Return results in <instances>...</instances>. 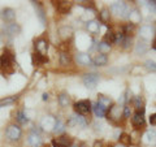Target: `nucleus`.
<instances>
[{
	"label": "nucleus",
	"instance_id": "1",
	"mask_svg": "<svg viewBox=\"0 0 156 147\" xmlns=\"http://www.w3.org/2000/svg\"><path fill=\"white\" fill-rule=\"evenodd\" d=\"M13 61H14V57H13V53L5 48L3 51L2 56H0V66L3 68L7 73H13Z\"/></svg>",
	"mask_w": 156,
	"mask_h": 147
},
{
	"label": "nucleus",
	"instance_id": "2",
	"mask_svg": "<svg viewBox=\"0 0 156 147\" xmlns=\"http://www.w3.org/2000/svg\"><path fill=\"white\" fill-rule=\"evenodd\" d=\"M91 109H92V104H91V102L87 99L78 100L74 103V111L77 115H81V116L87 115V113H90Z\"/></svg>",
	"mask_w": 156,
	"mask_h": 147
},
{
	"label": "nucleus",
	"instance_id": "3",
	"mask_svg": "<svg viewBox=\"0 0 156 147\" xmlns=\"http://www.w3.org/2000/svg\"><path fill=\"white\" fill-rule=\"evenodd\" d=\"M21 134H22V130L21 128H20L18 125H9L8 126V129L5 131V135H7V138L9 141H12V142H16L18 141L20 138H21Z\"/></svg>",
	"mask_w": 156,
	"mask_h": 147
},
{
	"label": "nucleus",
	"instance_id": "4",
	"mask_svg": "<svg viewBox=\"0 0 156 147\" xmlns=\"http://www.w3.org/2000/svg\"><path fill=\"white\" fill-rule=\"evenodd\" d=\"M73 145V138L70 135H60L52 139V146L53 147H72Z\"/></svg>",
	"mask_w": 156,
	"mask_h": 147
},
{
	"label": "nucleus",
	"instance_id": "5",
	"mask_svg": "<svg viewBox=\"0 0 156 147\" xmlns=\"http://www.w3.org/2000/svg\"><path fill=\"white\" fill-rule=\"evenodd\" d=\"M98 82H99V74H96V73H87L83 76V83L87 89H95Z\"/></svg>",
	"mask_w": 156,
	"mask_h": 147
},
{
	"label": "nucleus",
	"instance_id": "6",
	"mask_svg": "<svg viewBox=\"0 0 156 147\" xmlns=\"http://www.w3.org/2000/svg\"><path fill=\"white\" fill-rule=\"evenodd\" d=\"M34 47H35V52L37 53H41V55L44 56L47 53V51H48V42H47V39H44V38L35 39V42H34Z\"/></svg>",
	"mask_w": 156,
	"mask_h": 147
},
{
	"label": "nucleus",
	"instance_id": "7",
	"mask_svg": "<svg viewBox=\"0 0 156 147\" xmlns=\"http://www.w3.org/2000/svg\"><path fill=\"white\" fill-rule=\"evenodd\" d=\"M111 11L115 14H119V16L124 17V13L128 12V7H126V4L124 2H116L111 5Z\"/></svg>",
	"mask_w": 156,
	"mask_h": 147
},
{
	"label": "nucleus",
	"instance_id": "8",
	"mask_svg": "<svg viewBox=\"0 0 156 147\" xmlns=\"http://www.w3.org/2000/svg\"><path fill=\"white\" fill-rule=\"evenodd\" d=\"M107 116H108V120L112 122H117L120 120V116H121V109L119 106H112L111 108L107 112Z\"/></svg>",
	"mask_w": 156,
	"mask_h": 147
},
{
	"label": "nucleus",
	"instance_id": "9",
	"mask_svg": "<svg viewBox=\"0 0 156 147\" xmlns=\"http://www.w3.org/2000/svg\"><path fill=\"white\" fill-rule=\"evenodd\" d=\"M131 122H133V125L135 126L136 129H140L143 128L144 124H146V120H144V116L143 113H140V112H135L131 117Z\"/></svg>",
	"mask_w": 156,
	"mask_h": 147
},
{
	"label": "nucleus",
	"instance_id": "10",
	"mask_svg": "<svg viewBox=\"0 0 156 147\" xmlns=\"http://www.w3.org/2000/svg\"><path fill=\"white\" fill-rule=\"evenodd\" d=\"M140 37L144 38V39H151L154 35H155V27L154 26H151V25H144L140 27Z\"/></svg>",
	"mask_w": 156,
	"mask_h": 147
},
{
	"label": "nucleus",
	"instance_id": "11",
	"mask_svg": "<svg viewBox=\"0 0 156 147\" xmlns=\"http://www.w3.org/2000/svg\"><path fill=\"white\" fill-rule=\"evenodd\" d=\"M92 111H94V115L98 117V119H103V117L107 116V112H108V109L104 108L101 104H99V103H94L92 104Z\"/></svg>",
	"mask_w": 156,
	"mask_h": 147
},
{
	"label": "nucleus",
	"instance_id": "12",
	"mask_svg": "<svg viewBox=\"0 0 156 147\" xmlns=\"http://www.w3.org/2000/svg\"><path fill=\"white\" fill-rule=\"evenodd\" d=\"M76 60H77L78 64L85 65V66L91 65V63H92L90 55H89V53H85V52H80V53H78V55L76 56Z\"/></svg>",
	"mask_w": 156,
	"mask_h": 147
},
{
	"label": "nucleus",
	"instance_id": "13",
	"mask_svg": "<svg viewBox=\"0 0 156 147\" xmlns=\"http://www.w3.org/2000/svg\"><path fill=\"white\" fill-rule=\"evenodd\" d=\"M86 120L83 116L81 115H73L69 120V125H73V126H86Z\"/></svg>",
	"mask_w": 156,
	"mask_h": 147
},
{
	"label": "nucleus",
	"instance_id": "14",
	"mask_svg": "<svg viewBox=\"0 0 156 147\" xmlns=\"http://www.w3.org/2000/svg\"><path fill=\"white\" fill-rule=\"evenodd\" d=\"M27 143L30 147H41L42 146V138H41V135L39 134H34L31 133L30 135H29V138H27Z\"/></svg>",
	"mask_w": 156,
	"mask_h": 147
},
{
	"label": "nucleus",
	"instance_id": "15",
	"mask_svg": "<svg viewBox=\"0 0 156 147\" xmlns=\"http://www.w3.org/2000/svg\"><path fill=\"white\" fill-rule=\"evenodd\" d=\"M2 17H3L4 21L12 22L13 20L16 18V12H14L12 8H4L2 11Z\"/></svg>",
	"mask_w": 156,
	"mask_h": 147
},
{
	"label": "nucleus",
	"instance_id": "16",
	"mask_svg": "<svg viewBox=\"0 0 156 147\" xmlns=\"http://www.w3.org/2000/svg\"><path fill=\"white\" fill-rule=\"evenodd\" d=\"M4 30L7 31L8 35H17V34L21 31V26L18 25V23H14V22H11V23H8V25L5 26V29Z\"/></svg>",
	"mask_w": 156,
	"mask_h": 147
},
{
	"label": "nucleus",
	"instance_id": "17",
	"mask_svg": "<svg viewBox=\"0 0 156 147\" xmlns=\"http://www.w3.org/2000/svg\"><path fill=\"white\" fill-rule=\"evenodd\" d=\"M98 103L99 104H101L104 107V108L107 109H109L111 107H112V99L109 96H107V95H103V94H100L99 96H98Z\"/></svg>",
	"mask_w": 156,
	"mask_h": 147
},
{
	"label": "nucleus",
	"instance_id": "18",
	"mask_svg": "<svg viewBox=\"0 0 156 147\" xmlns=\"http://www.w3.org/2000/svg\"><path fill=\"white\" fill-rule=\"evenodd\" d=\"M148 51V45H147V42H144V41H139L138 43H136V46H135V53L136 55H144L146 52Z\"/></svg>",
	"mask_w": 156,
	"mask_h": 147
},
{
	"label": "nucleus",
	"instance_id": "19",
	"mask_svg": "<svg viewBox=\"0 0 156 147\" xmlns=\"http://www.w3.org/2000/svg\"><path fill=\"white\" fill-rule=\"evenodd\" d=\"M72 3L70 2H57V11L61 14H66L70 11Z\"/></svg>",
	"mask_w": 156,
	"mask_h": 147
},
{
	"label": "nucleus",
	"instance_id": "20",
	"mask_svg": "<svg viewBox=\"0 0 156 147\" xmlns=\"http://www.w3.org/2000/svg\"><path fill=\"white\" fill-rule=\"evenodd\" d=\"M31 60H33V65H43L44 63H47V57L41 55V53L34 52L31 56Z\"/></svg>",
	"mask_w": 156,
	"mask_h": 147
},
{
	"label": "nucleus",
	"instance_id": "21",
	"mask_svg": "<svg viewBox=\"0 0 156 147\" xmlns=\"http://www.w3.org/2000/svg\"><path fill=\"white\" fill-rule=\"evenodd\" d=\"M58 33H60V37L64 39V41H68V39H70L73 35V29L70 26H64L58 30Z\"/></svg>",
	"mask_w": 156,
	"mask_h": 147
},
{
	"label": "nucleus",
	"instance_id": "22",
	"mask_svg": "<svg viewBox=\"0 0 156 147\" xmlns=\"http://www.w3.org/2000/svg\"><path fill=\"white\" fill-rule=\"evenodd\" d=\"M70 63H72V56L69 55V52L62 51L60 53V64L62 66H68V65H70Z\"/></svg>",
	"mask_w": 156,
	"mask_h": 147
},
{
	"label": "nucleus",
	"instance_id": "23",
	"mask_svg": "<svg viewBox=\"0 0 156 147\" xmlns=\"http://www.w3.org/2000/svg\"><path fill=\"white\" fill-rule=\"evenodd\" d=\"M92 63H94V65H96V66H104L107 63H108V57L103 55V53H100V55H96V57L92 60Z\"/></svg>",
	"mask_w": 156,
	"mask_h": 147
},
{
	"label": "nucleus",
	"instance_id": "24",
	"mask_svg": "<svg viewBox=\"0 0 156 147\" xmlns=\"http://www.w3.org/2000/svg\"><path fill=\"white\" fill-rule=\"evenodd\" d=\"M64 131H65V124H64V121L60 120V119H56L55 128H53V133H55V134H62Z\"/></svg>",
	"mask_w": 156,
	"mask_h": 147
},
{
	"label": "nucleus",
	"instance_id": "25",
	"mask_svg": "<svg viewBox=\"0 0 156 147\" xmlns=\"http://www.w3.org/2000/svg\"><path fill=\"white\" fill-rule=\"evenodd\" d=\"M34 7H35V11H37V14H38V17L39 20L42 21V23L44 25L46 23V16H44V9H43V7L39 3H35L34 2Z\"/></svg>",
	"mask_w": 156,
	"mask_h": 147
},
{
	"label": "nucleus",
	"instance_id": "26",
	"mask_svg": "<svg viewBox=\"0 0 156 147\" xmlns=\"http://www.w3.org/2000/svg\"><path fill=\"white\" fill-rule=\"evenodd\" d=\"M86 27L89 31L96 33V31L100 30V23H99V21H96V20H92V21H89L86 23Z\"/></svg>",
	"mask_w": 156,
	"mask_h": 147
},
{
	"label": "nucleus",
	"instance_id": "27",
	"mask_svg": "<svg viewBox=\"0 0 156 147\" xmlns=\"http://www.w3.org/2000/svg\"><path fill=\"white\" fill-rule=\"evenodd\" d=\"M55 122H56V119H53V117L48 116L47 119L42 122V126L44 129H48V130H53V128H55Z\"/></svg>",
	"mask_w": 156,
	"mask_h": 147
},
{
	"label": "nucleus",
	"instance_id": "28",
	"mask_svg": "<svg viewBox=\"0 0 156 147\" xmlns=\"http://www.w3.org/2000/svg\"><path fill=\"white\" fill-rule=\"evenodd\" d=\"M134 107H135L136 112L144 113V104H143V99L140 96H135L134 98Z\"/></svg>",
	"mask_w": 156,
	"mask_h": 147
},
{
	"label": "nucleus",
	"instance_id": "29",
	"mask_svg": "<svg viewBox=\"0 0 156 147\" xmlns=\"http://www.w3.org/2000/svg\"><path fill=\"white\" fill-rule=\"evenodd\" d=\"M98 47V51H99L100 53H103V55H105L107 52H109L111 51V45L109 43H107V42H100V43H98L96 45Z\"/></svg>",
	"mask_w": 156,
	"mask_h": 147
},
{
	"label": "nucleus",
	"instance_id": "30",
	"mask_svg": "<svg viewBox=\"0 0 156 147\" xmlns=\"http://www.w3.org/2000/svg\"><path fill=\"white\" fill-rule=\"evenodd\" d=\"M122 31H124V34H125V37H133L134 33H135V25L130 22V23H128V25L124 26Z\"/></svg>",
	"mask_w": 156,
	"mask_h": 147
},
{
	"label": "nucleus",
	"instance_id": "31",
	"mask_svg": "<svg viewBox=\"0 0 156 147\" xmlns=\"http://www.w3.org/2000/svg\"><path fill=\"white\" fill-rule=\"evenodd\" d=\"M69 95L65 94V92H61L60 95H58V104H60L61 107H68V104H69Z\"/></svg>",
	"mask_w": 156,
	"mask_h": 147
},
{
	"label": "nucleus",
	"instance_id": "32",
	"mask_svg": "<svg viewBox=\"0 0 156 147\" xmlns=\"http://www.w3.org/2000/svg\"><path fill=\"white\" fill-rule=\"evenodd\" d=\"M120 143L124 147H128V146H130L131 145V139H130V135L129 134H126V133H121V135H120Z\"/></svg>",
	"mask_w": 156,
	"mask_h": 147
},
{
	"label": "nucleus",
	"instance_id": "33",
	"mask_svg": "<svg viewBox=\"0 0 156 147\" xmlns=\"http://www.w3.org/2000/svg\"><path fill=\"white\" fill-rule=\"evenodd\" d=\"M16 120H17L18 124H26L27 122V116H26V113L23 111H18L16 113Z\"/></svg>",
	"mask_w": 156,
	"mask_h": 147
},
{
	"label": "nucleus",
	"instance_id": "34",
	"mask_svg": "<svg viewBox=\"0 0 156 147\" xmlns=\"http://www.w3.org/2000/svg\"><path fill=\"white\" fill-rule=\"evenodd\" d=\"M99 17H100V21L103 23H107L109 22V18H111V13L108 9H103L100 13H99Z\"/></svg>",
	"mask_w": 156,
	"mask_h": 147
},
{
	"label": "nucleus",
	"instance_id": "35",
	"mask_svg": "<svg viewBox=\"0 0 156 147\" xmlns=\"http://www.w3.org/2000/svg\"><path fill=\"white\" fill-rule=\"evenodd\" d=\"M129 20H130L131 23H134V25H135V23H138L140 21V13L138 11H133V12L130 13Z\"/></svg>",
	"mask_w": 156,
	"mask_h": 147
},
{
	"label": "nucleus",
	"instance_id": "36",
	"mask_svg": "<svg viewBox=\"0 0 156 147\" xmlns=\"http://www.w3.org/2000/svg\"><path fill=\"white\" fill-rule=\"evenodd\" d=\"M115 35H116V33H113L109 29V30L104 34V42L109 43V45H111V43H115Z\"/></svg>",
	"mask_w": 156,
	"mask_h": 147
},
{
	"label": "nucleus",
	"instance_id": "37",
	"mask_svg": "<svg viewBox=\"0 0 156 147\" xmlns=\"http://www.w3.org/2000/svg\"><path fill=\"white\" fill-rule=\"evenodd\" d=\"M17 100V96H12V98H4V99L0 100V108L4 106H9V104H13L14 102Z\"/></svg>",
	"mask_w": 156,
	"mask_h": 147
},
{
	"label": "nucleus",
	"instance_id": "38",
	"mask_svg": "<svg viewBox=\"0 0 156 147\" xmlns=\"http://www.w3.org/2000/svg\"><path fill=\"white\" fill-rule=\"evenodd\" d=\"M146 141L148 142V143H155L156 142V131L155 130H148L147 133H146Z\"/></svg>",
	"mask_w": 156,
	"mask_h": 147
},
{
	"label": "nucleus",
	"instance_id": "39",
	"mask_svg": "<svg viewBox=\"0 0 156 147\" xmlns=\"http://www.w3.org/2000/svg\"><path fill=\"white\" fill-rule=\"evenodd\" d=\"M124 39H125V34H124V31L116 33V35H115V43H116V45H119V46L121 45V46H122Z\"/></svg>",
	"mask_w": 156,
	"mask_h": 147
},
{
	"label": "nucleus",
	"instance_id": "40",
	"mask_svg": "<svg viewBox=\"0 0 156 147\" xmlns=\"http://www.w3.org/2000/svg\"><path fill=\"white\" fill-rule=\"evenodd\" d=\"M144 66L147 68L148 70L155 72V70H156V61H154V60H151V59H148V60H146V61H144Z\"/></svg>",
	"mask_w": 156,
	"mask_h": 147
},
{
	"label": "nucleus",
	"instance_id": "41",
	"mask_svg": "<svg viewBox=\"0 0 156 147\" xmlns=\"http://www.w3.org/2000/svg\"><path fill=\"white\" fill-rule=\"evenodd\" d=\"M131 43H133V37H125L124 43H122V47L124 48H129L131 46Z\"/></svg>",
	"mask_w": 156,
	"mask_h": 147
},
{
	"label": "nucleus",
	"instance_id": "42",
	"mask_svg": "<svg viewBox=\"0 0 156 147\" xmlns=\"http://www.w3.org/2000/svg\"><path fill=\"white\" fill-rule=\"evenodd\" d=\"M130 116H131V108H130L129 104H126L124 107V117H125V119H129Z\"/></svg>",
	"mask_w": 156,
	"mask_h": 147
},
{
	"label": "nucleus",
	"instance_id": "43",
	"mask_svg": "<svg viewBox=\"0 0 156 147\" xmlns=\"http://www.w3.org/2000/svg\"><path fill=\"white\" fill-rule=\"evenodd\" d=\"M111 73H126L128 68H116V69H111Z\"/></svg>",
	"mask_w": 156,
	"mask_h": 147
},
{
	"label": "nucleus",
	"instance_id": "44",
	"mask_svg": "<svg viewBox=\"0 0 156 147\" xmlns=\"http://www.w3.org/2000/svg\"><path fill=\"white\" fill-rule=\"evenodd\" d=\"M148 120H150V124H151V125H152V126H156V112L150 116V119H148Z\"/></svg>",
	"mask_w": 156,
	"mask_h": 147
},
{
	"label": "nucleus",
	"instance_id": "45",
	"mask_svg": "<svg viewBox=\"0 0 156 147\" xmlns=\"http://www.w3.org/2000/svg\"><path fill=\"white\" fill-rule=\"evenodd\" d=\"M94 128H95V130H96V131H98V130L101 131V128H103V124H100V122L98 124V122H96V124H94Z\"/></svg>",
	"mask_w": 156,
	"mask_h": 147
},
{
	"label": "nucleus",
	"instance_id": "46",
	"mask_svg": "<svg viewBox=\"0 0 156 147\" xmlns=\"http://www.w3.org/2000/svg\"><path fill=\"white\" fill-rule=\"evenodd\" d=\"M92 147H103V142L101 141H95L94 145H92Z\"/></svg>",
	"mask_w": 156,
	"mask_h": 147
},
{
	"label": "nucleus",
	"instance_id": "47",
	"mask_svg": "<svg viewBox=\"0 0 156 147\" xmlns=\"http://www.w3.org/2000/svg\"><path fill=\"white\" fill-rule=\"evenodd\" d=\"M152 48H154V50L156 51V38L154 39V42H152Z\"/></svg>",
	"mask_w": 156,
	"mask_h": 147
},
{
	"label": "nucleus",
	"instance_id": "48",
	"mask_svg": "<svg viewBox=\"0 0 156 147\" xmlns=\"http://www.w3.org/2000/svg\"><path fill=\"white\" fill-rule=\"evenodd\" d=\"M43 100H48V94H43Z\"/></svg>",
	"mask_w": 156,
	"mask_h": 147
},
{
	"label": "nucleus",
	"instance_id": "49",
	"mask_svg": "<svg viewBox=\"0 0 156 147\" xmlns=\"http://www.w3.org/2000/svg\"><path fill=\"white\" fill-rule=\"evenodd\" d=\"M0 45H2V37H0Z\"/></svg>",
	"mask_w": 156,
	"mask_h": 147
},
{
	"label": "nucleus",
	"instance_id": "50",
	"mask_svg": "<svg viewBox=\"0 0 156 147\" xmlns=\"http://www.w3.org/2000/svg\"><path fill=\"white\" fill-rule=\"evenodd\" d=\"M72 147H78V146H72Z\"/></svg>",
	"mask_w": 156,
	"mask_h": 147
}]
</instances>
